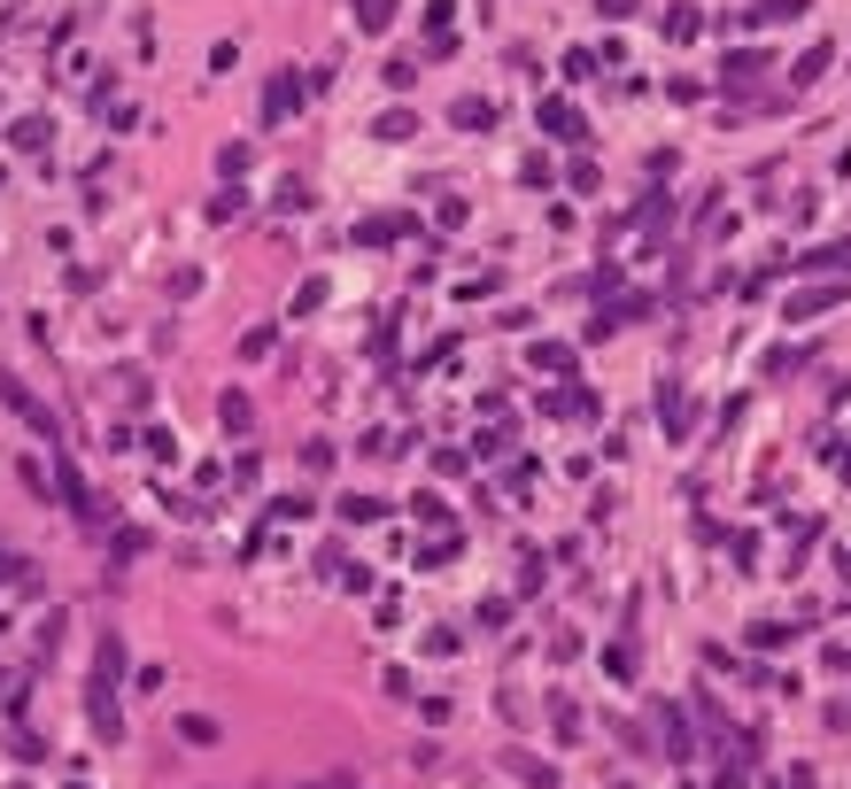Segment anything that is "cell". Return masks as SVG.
Here are the masks:
<instances>
[{"label": "cell", "mask_w": 851, "mask_h": 789, "mask_svg": "<svg viewBox=\"0 0 851 789\" xmlns=\"http://www.w3.org/2000/svg\"><path fill=\"white\" fill-rule=\"evenodd\" d=\"M542 132H550V140H565V147H581V140H588V117L573 109V101H542Z\"/></svg>", "instance_id": "cell-1"}, {"label": "cell", "mask_w": 851, "mask_h": 789, "mask_svg": "<svg viewBox=\"0 0 851 789\" xmlns=\"http://www.w3.org/2000/svg\"><path fill=\"white\" fill-rule=\"evenodd\" d=\"M658 418H666V434H674V441L689 434V410H681V387H674V380L658 387Z\"/></svg>", "instance_id": "cell-2"}, {"label": "cell", "mask_w": 851, "mask_h": 789, "mask_svg": "<svg viewBox=\"0 0 851 789\" xmlns=\"http://www.w3.org/2000/svg\"><path fill=\"white\" fill-rule=\"evenodd\" d=\"M821 70H828V47H821V39H813V47H805V55H797V70H790V78H797V86H813V78H821Z\"/></svg>", "instance_id": "cell-3"}, {"label": "cell", "mask_w": 851, "mask_h": 789, "mask_svg": "<svg viewBox=\"0 0 851 789\" xmlns=\"http://www.w3.org/2000/svg\"><path fill=\"white\" fill-rule=\"evenodd\" d=\"M457 124H465V132H488V124H496V109H488V101H457Z\"/></svg>", "instance_id": "cell-4"}, {"label": "cell", "mask_w": 851, "mask_h": 789, "mask_svg": "<svg viewBox=\"0 0 851 789\" xmlns=\"http://www.w3.org/2000/svg\"><path fill=\"white\" fill-rule=\"evenodd\" d=\"M759 70H766V62H759V55H728V86H735V93H743V86H751V78H759Z\"/></svg>", "instance_id": "cell-5"}, {"label": "cell", "mask_w": 851, "mask_h": 789, "mask_svg": "<svg viewBox=\"0 0 851 789\" xmlns=\"http://www.w3.org/2000/svg\"><path fill=\"white\" fill-rule=\"evenodd\" d=\"M836 294H844V287H821V294H797V302H790V318H813V310H828V302H836Z\"/></svg>", "instance_id": "cell-6"}, {"label": "cell", "mask_w": 851, "mask_h": 789, "mask_svg": "<svg viewBox=\"0 0 851 789\" xmlns=\"http://www.w3.org/2000/svg\"><path fill=\"white\" fill-rule=\"evenodd\" d=\"M666 31H674V39H697V31H705V16H697V8H674V16H666Z\"/></svg>", "instance_id": "cell-7"}, {"label": "cell", "mask_w": 851, "mask_h": 789, "mask_svg": "<svg viewBox=\"0 0 851 789\" xmlns=\"http://www.w3.org/2000/svg\"><path fill=\"white\" fill-rule=\"evenodd\" d=\"M797 8H805V0H766V8H759V24H790Z\"/></svg>", "instance_id": "cell-8"}, {"label": "cell", "mask_w": 851, "mask_h": 789, "mask_svg": "<svg viewBox=\"0 0 851 789\" xmlns=\"http://www.w3.org/2000/svg\"><path fill=\"white\" fill-rule=\"evenodd\" d=\"M387 16H395V0H364V24H372V31H380Z\"/></svg>", "instance_id": "cell-9"}, {"label": "cell", "mask_w": 851, "mask_h": 789, "mask_svg": "<svg viewBox=\"0 0 851 789\" xmlns=\"http://www.w3.org/2000/svg\"><path fill=\"white\" fill-rule=\"evenodd\" d=\"M310 789H349V782H310Z\"/></svg>", "instance_id": "cell-10"}]
</instances>
